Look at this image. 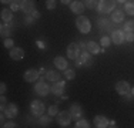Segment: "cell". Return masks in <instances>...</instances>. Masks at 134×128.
I'll return each mask as SVG.
<instances>
[{"instance_id": "cell-3", "label": "cell", "mask_w": 134, "mask_h": 128, "mask_svg": "<svg viewBox=\"0 0 134 128\" xmlns=\"http://www.w3.org/2000/svg\"><path fill=\"white\" fill-rule=\"evenodd\" d=\"M56 120H57V124L60 127H67L70 123H71V114H70L69 110H64V111H59V114L56 115Z\"/></svg>"}, {"instance_id": "cell-33", "label": "cell", "mask_w": 134, "mask_h": 128, "mask_svg": "<svg viewBox=\"0 0 134 128\" xmlns=\"http://www.w3.org/2000/svg\"><path fill=\"white\" fill-rule=\"evenodd\" d=\"M124 40L133 43L134 41V31H124Z\"/></svg>"}, {"instance_id": "cell-26", "label": "cell", "mask_w": 134, "mask_h": 128, "mask_svg": "<svg viewBox=\"0 0 134 128\" xmlns=\"http://www.w3.org/2000/svg\"><path fill=\"white\" fill-rule=\"evenodd\" d=\"M110 44H111V37H108V36L101 37V40H100V46L103 47V49H107V47H110Z\"/></svg>"}, {"instance_id": "cell-45", "label": "cell", "mask_w": 134, "mask_h": 128, "mask_svg": "<svg viewBox=\"0 0 134 128\" xmlns=\"http://www.w3.org/2000/svg\"><path fill=\"white\" fill-rule=\"evenodd\" d=\"M131 94H133V95H134V87H133V88H131Z\"/></svg>"}, {"instance_id": "cell-39", "label": "cell", "mask_w": 134, "mask_h": 128, "mask_svg": "<svg viewBox=\"0 0 134 128\" xmlns=\"http://www.w3.org/2000/svg\"><path fill=\"white\" fill-rule=\"evenodd\" d=\"M6 90H7L6 84H4V83H2V84H0V92H2V95H3V94H6Z\"/></svg>"}, {"instance_id": "cell-24", "label": "cell", "mask_w": 134, "mask_h": 128, "mask_svg": "<svg viewBox=\"0 0 134 128\" xmlns=\"http://www.w3.org/2000/svg\"><path fill=\"white\" fill-rule=\"evenodd\" d=\"M39 123L41 124L43 127H49V124L52 123V115H40L39 117Z\"/></svg>"}, {"instance_id": "cell-7", "label": "cell", "mask_w": 134, "mask_h": 128, "mask_svg": "<svg viewBox=\"0 0 134 128\" xmlns=\"http://www.w3.org/2000/svg\"><path fill=\"white\" fill-rule=\"evenodd\" d=\"M116 91L120 95H127L129 92H131V87L127 81H119L116 84Z\"/></svg>"}, {"instance_id": "cell-27", "label": "cell", "mask_w": 134, "mask_h": 128, "mask_svg": "<svg viewBox=\"0 0 134 128\" xmlns=\"http://www.w3.org/2000/svg\"><path fill=\"white\" fill-rule=\"evenodd\" d=\"M20 9H21V3H20V0H12V3H10V10L19 11Z\"/></svg>"}, {"instance_id": "cell-12", "label": "cell", "mask_w": 134, "mask_h": 128, "mask_svg": "<svg viewBox=\"0 0 134 128\" xmlns=\"http://www.w3.org/2000/svg\"><path fill=\"white\" fill-rule=\"evenodd\" d=\"M70 114H71V118L74 121H77V120H80L81 118V115H83V110H81V107L79 104H71V107H70Z\"/></svg>"}, {"instance_id": "cell-20", "label": "cell", "mask_w": 134, "mask_h": 128, "mask_svg": "<svg viewBox=\"0 0 134 128\" xmlns=\"http://www.w3.org/2000/svg\"><path fill=\"white\" fill-rule=\"evenodd\" d=\"M124 17H126V13H124L123 10H116V11H113V14H111V20H113L114 23H123Z\"/></svg>"}, {"instance_id": "cell-44", "label": "cell", "mask_w": 134, "mask_h": 128, "mask_svg": "<svg viewBox=\"0 0 134 128\" xmlns=\"http://www.w3.org/2000/svg\"><path fill=\"white\" fill-rule=\"evenodd\" d=\"M116 2H120V3H126L127 0H116Z\"/></svg>"}, {"instance_id": "cell-34", "label": "cell", "mask_w": 134, "mask_h": 128, "mask_svg": "<svg viewBox=\"0 0 134 128\" xmlns=\"http://www.w3.org/2000/svg\"><path fill=\"white\" fill-rule=\"evenodd\" d=\"M4 47L6 49H13L14 47V40L10 37H6L4 38Z\"/></svg>"}, {"instance_id": "cell-9", "label": "cell", "mask_w": 134, "mask_h": 128, "mask_svg": "<svg viewBox=\"0 0 134 128\" xmlns=\"http://www.w3.org/2000/svg\"><path fill=\"white\" fill-rule=\"evenodd\" d=\"M10 57L14 61H20L24 59V50L21 47H13V49H10Z\"/></svg>"}, {"instance_id": "cell-19", "label": "cell", "mask_w": 134, "mask_h": 128, "mask_svg": "<svg viewBox=\"0 0 134 128\" xmlns=\"http://www.w3.org/2000/svg\"><path fill=\"white\" fill-rule=\"evenodd\" d=\"M0 17L4 23H10L13 20V10H9V9H3L2 13H0Z\"/></svg>"}, {"instance_id": "cell-15", "label": "cell", "mask_w": 134, "mask_h": 128, "mask_svg": "<svg viewBox=\"0 0 134 128\" xmlns=\"http://www.w3.org/2000/svg\"><path fill=\"white\" fill-rule=\"evenodd\" d=\"M84 9H86V6H84V3H81V2H79V0H76V2H73L71 4H70V10H71L74 14H83V11H84Z\"/></svg>"}, {"instance_id": "cell-18", "label": "cell", "mask_w": 134, "mask_h": 128, "mask_svg": "<svg viewBox=\"0 0 134 128\" xmlns=\"http://www.w3.org/2000/svg\"><path fill=\"white\" fill-rule=\"evenodd\" d=\"M86 50L91 54H98L100 53V44H97L96 41H88L86 44Z\"/></svg>"}, {"instance_id": "cell-5", "label": "cell", "mask_w": 134, "mask_h": 128, "mask_svg": "<svg viewBox=\"0 0 134 128\" xmlns=\"http://www.w3.org/2000/svg\"><path fill=\"white\" fill-rule=\"evenodd\" d=\"M34 91H36V94L40 95V97H46V95L52 91V88L49 87V84H47L46 81L40 80V81H37L36 85H34Z\"/></svg>"}, {"instance_id": "cell-16", "label": "cell", "mask_w": 134, "mask_h": 128, "mask_svg": "<svg viewBox=\"0 0 134 128\" xmlns=\"http://www.w3.org/2000/svg\"><path fill=\"white\" fill-rule=\"evenodd\" d=\"M93 123H94V125L97 128H106V127L110 125V121H108L104 115H96Z\"/></svg>"}, {"instance_id": "cell-36", "label": "cell", "mask_w": 134, "mask_h": 128, "mask_svg": "<svg viewBox=\"0 0 134 128\" xmlns=\"http://www.w3.org/2000/svg\"><path fill=\"white\" fill-rule=\"evenodd\" d=\"M59 114V107L57 105H52V107H49V115H52V117H54V115Z\"/></svg>"}, {"instance_id": "cell-13", "label": "cell", "mask_w": 134, "mask_h": 128, "mask_svg": "<svg viewBox=\"0 0 134 128\" xmlns=\"http://www.w3.org/2000/svg\"><path fill=\"white\" fill-rule=\"evenodd\" d=\"M64 88H66V81H56L52 87V92L54 95H63L64 92Z\"/></svg>"}, {"instance_id": "cell-21", "label": "cell", "mask_w": 134, "mask_h": 128, "mask_svg": "<svg viewBox=\"0 0 134 128\" xmlns=\"http://www.w3.org/2000/svg\"><path fill=\"white\" fill-rule=\"evenodd\" d=\"M88 60H90V54H88V51H84L81 56H79L76 59V66H84Z\"/></svg>"}, {"instance_id": "cell-32", "label": "cell", "mask_w": 134, "mask_h": 128, "mask_svg": "<svg viewBox=\"0 0 134 128\" xmlns=\"http://www.w3.org/2000/svg\"><path fill=\"white\" fill-rule=\"evenodd\" d=\"M64 77H66V80H73L76 77V71L74 70L67 68V70H64Z\"/></svg>"}, {"instance_id": "cell-1", "label": "cell", "mask_w": 134, "mask_h": 128, "mask_svg": "<svg viewBox=\"0 0 134 128\" xmlns=\"http://www.w3.org/2000/svg\"><path fill=\"white\" fill-rule=\"evenodd\" d=\"M76 27L79 28L80 33L87 34V33H90V30H91V23H90V20H88V17L80 14L77 19H76Z\"/></svg>"}, {"instance_id": "cell-37", "label": "cell", "mask_w": 134, "mask_h": 128, "mask_svg": "<svg viewBox=\"0 0 134 128\" xmlns=\"http://www.w3.org/2000/svg\"><path fill=\"white\" fill-rule=\"evenodd\" d=\"M6 102H7V100H6V97H4V94L2 95V98H0V110H2V113L4 111V108H6Z\"/></svg>"}, {"instance_id": "cell-38", "label": "cell", "mask_w": 134, "mask_h": 128, "mask_svg": "<svg viewBox=\"0 0 134 128\" xmlns=\"http://www.w3.org/2000/svg\"><path fill=\"white\" fill-rule=\"evenodd\" d=\"M2 127H4V128H14L16 127V123H14V121H7V123L3 124Z\"/></svg>"}, {"instance_id": "cell-4", "label": "cell", "mask_w": 134, "mask_h": 128, "mask_svg": "<svg viewBox=\"0 0 134 128\" xmlns=\"http://www.w3.org/2000/svg\"><path fill=\"white\" fill-rule=\"evenodd\" d=\"M30 111L34 117H40V115H43L44 111H46V105H44V102H41L39 100H34V101H31V104H30Z\"/></svg>"}, {"instance_id": "cell-29", "label": "cell", "mask_w": 134, "mask_h": 128, "mask_svg": "<svg viewBox=\"0 0 134 128\" xmlns=\"http://www.w3.org/2000/svg\"><path fill=\"white\" fill-rule=\"evenodd\" d=\"M123 30L124 31H134V21L130 20V21H126L123 26Z\"/></svg>"}, {"instance_id": "cell-30", "label": "cell", "mask_w": 134, "mask_h": 128, "mask_svg": "<svg viewBox=\"0 0 134 128\" xmlns=\"http://www.w3.org/2000/svg\"><path fill=\"white\" fill-rule=\"evenodd\" d=\"M98 27L100 28H104V30H107V28H110V21L106 20V19H101V20H98Z\"/></svg>"}, {"instance_id": "cell-17", "label": "cell", "mask_w": 134, "mask_h": 128, "mask_svg": "<svg viewBox=\"0 0 134 128\" xmlns=\"http://www.w3.org/2000/svg\"><path fill=\"white\" fill-rule=\"evenodd\" d=\"M53 63H54V66H56V68H59V70H67L69 68V64H67L66 59L62 56H56L53 60Z\"/></svg>"}, {"instance_id": "cell-25", "label": "cell", "mask_w": 134, "mask_h": 128, "mask_svg": "<svg viewBox=\"0 0 134 128\" xmlns=\"http://www.w3.org/2000/svg\"><path fill=\"white\" fill-rule=\"evenodd\" d=\"M124 11H126V14H129V16H134V2H126Z\"/></svg>"}, {"instance_id": "cell-23", "label": "cell", "mask_w": 134, "mask_h": 128, "mask_svg": "<svg viewBox=\"0 0 134 128\" xmlns=\"http://www.w3.org/2000/svg\"><path fill=\"white\" fill-rule=\"evenodd\" d=\"M46 78L50 80V81H53V83H56V81H59V80H60V73L59 71H54V70H50V71H47Z\"/></svg>"}, {"instance_id": "cell-8", "label": "cell", "mask_w": 134, "mask_h": 128, "mask_svg": "<svg viewBox=\"0 0 134 128\" xmlns=\"http://www.w3.org/2000/svg\"><path fill=\"white\" fill-rule=\"evenodd\" d=\"M79 56H80V49H79L77 43H70L67 47V57L71 60H76Z\"/></svg>"}, {"instance_id": "cell-11", "label": "cell", "mask_w": 134, "mask_h": 128, "mask_svg": "<svg viewBox=\"0 0 134 128\" xmlns=\"http://www.w3.org/2000/svg\"><path fill=\"white\" fill-rule=\"evenodd\" d=\"M39 74L40 73L37 71V70H34V68H30V70H27L26 73H24V80H26L27 83H34V81H37L39 80Z\"/></svg>"}, {"instance_id": "cell-31", "label": "cell", "mask_w": 134, "mask_h": 128, "mask_svg": "<svg viewBox=\"0 0 134 128\" xmlns=\"http://www.w3.org/2000/svg\"><path fill=\"white\" fill-rule=\"evenodd\" d=\"M97 4H98V0H84V6L88 9L97 7Z\"/></svg>"}, {"instance_id": "cell-14", "label": "cell", "mask_w": 134, "mask_h": 128, "mask_svg": "<svg viewBox=\"0 0 134 128\" xmlns=\"http://www.w3.org/2000/svg\"><path fill=\"white\" fill-rule=\"evenodd\" d=\"M111 41H113L114 44H123V41H126L124 40V31L123 30H114L113 33H111Z\"/></svg>"}, {"instance_id": "cell-35", "label": "cell", "mask_w": 134, "mask_h": 128, "mask_svg": "<svg viewBox=\"0 0 134 128\" xmlns=\"http://www.w3.org/2000/svg\"><path fill=\"white\" fill-rule=\"evenodd\" d=\"M56 6H57L56 0H46V7L49 9V10H54Z\"/></svg>"}, {"instance_id": "cell-28", "label": "cell", "mask_w": 134, "mask_h": 128, "mask_svg": "<svg viewBox=\"0 0 134 128\" xmlns=\"http://www.w3.org/2000/svg\"><path fill=\"white\" fill-rule=\"evenodd\" d=\"M74 127L76 128H88V127H90V124H88L87 120H77Z\"/></svg>"}, {"instance_id": "cell-42", "label": "cell", "mask_w": 134, "mask_h": 128, "mask_svg": "<svg viewBox=\"0 0 134 128\" xmlns=\"http://www.w3.org/2000/svg\"><path fill=\"white\" fill-rule=\"evenodd\" d=\"M37 46H39V49H44V43H41V41H37Z\"/></svg>"}, {"instance_id": "cell-43", "label": "cell", "mask_w": 134, "mask_h": 128, "mask_svg": "<svg viewBox=\"0 0 134 128\" xmlns=\"http://www.w3.org/2000/svg\"><path fill=\"white\" fill-rule=\"evenodd\" d=\"M0 2H2L3 4H10V3H12V0H0Z\"/></svg>"}, {"instance_id": "cell-22", "label": "cell", "mask_w": 134, "mask_h": 128, "mask_svg": "<svg viewBox=\"0 0 134 128\" xmlns=\"http://www.w3.org/2000/svg\"><path fill=\"white\" fill-rule=\"evenodd\" d=\"M0 33H2V37H9L12 34V28L10 26H9V23H2V26H0Z\"/></svg>"}, {"instance_id": "cell-10", "label": "cell", "mask_w": 134, "mask_h": 128, "mask_svg": "<svg viewBox=\"0 0 134 128\" xmlns=\"http://www.w3.org/2000/svg\"><path fill=\"white\" fill-rule=\"evenodd\" d=\"M36 10V4L33 0H23L21 2V11H24L26 14H31Z\"/></svg>"}, {"instance_id": "cell-41", "label": "cell", "mask_w": 134, "mask_h": 128, "mask_svg": "<svg viewBox=\"0 0 134 128\" xmlns=\"http://www.w3.org/2000/svg\"><path fill=\"white\" fill-rule=\"evenodd\" d=\"M60 2H62V4H71V0H60Z\"/></svg>"}, {"instance_id": "cell-40", "label": "cell", "mask_w": 134, "mask_h": 128, "mask_svg": "<svg viewBox=\"0 0 134 128\" xmlns=\"http://www.w3.org/2000/svg\"><path fill=\"white\" fill-rule=\"evenodd\" d=\"M31 16H33V17H34V19H39V17H40V13H39V11H37V10H34L33 13H31Z\"/></svg>"}, {"instance_id": "cell-6", "label": "cell", "mask_w": 134, "mask_h": 128, "mask_svg": "<svg viewBox=\"0 0 134 128\" xmlns=\"http://www.w3.org/2000/svg\"><path fill=\"white\" fill-rule=\"evenodd\" d=\"M3 113H4V115L9 120H13V118H16L19 115V107L16 104H7Z\"/></svg>"}, {"instance_id": "cell-2", "label": "cell", "mask_w": 134, "mask_h": 128, "mask_svg": "<svg viewBox=\"0 0 134 128\" xmlns=\"http://www.w3.org/2000/svg\"><path fill=\"white\" fill-rule=\"evenodd\" d=\"M116 9V0H98L97 10L101 14H108Z\"/></svg>"}]
</instances>
